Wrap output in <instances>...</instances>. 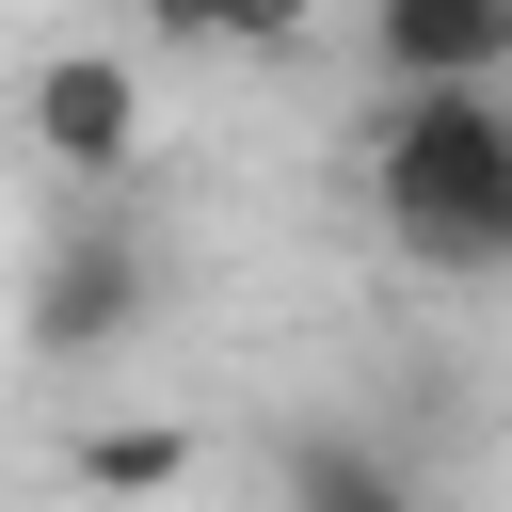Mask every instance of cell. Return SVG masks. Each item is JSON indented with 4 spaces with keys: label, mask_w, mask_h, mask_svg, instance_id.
Segmentation results:
<instances>
[{
    "label": "cell",
    "mask_w": 512,
    "mask_h": 512,
    "mask_svg": "<svg viewBox=\"0 0 512 512\" xmlns=\"http://www.w3.org/2000/svg\"><path fill=\"white\" fill-rule=\"evenodd\" d=\"M272 512H432V480H416V448H384L368 416H304V432L272 448Z\"/></svg>",
    "instance_id": "obj_5"
},
{
    "label": "cell",
    "mask_w": 512,
    "mask_h": 512,
    "mask_svg": "<svg viewBox=\"0 0 512 512\" xmlns=\"http://www.w3.org/2000/svg\"><path fill=\"white\" fill-rule=\"evenodd\" d=\"M16 128H32V160L80 208H128V176H144V64L128 48H48L32 96H16Z\"/></svg>",
    "instance_id": "obj_3"
},
{
    "label": "cell",
    "mask_w": 512,
    "mask_h": 512,
    "mask_svg": "<svg viewBox=\"0 0 512 512\" xmlns=\"http://www.w3.org/2000/svg\"><path fill=\"white\" fill-rule=\"evenodd\" d=\"M128 16H144L160 48H208V0H128Z\"/></svg>",
    "instance_id": "obj_8"
},
{
    "label": "cell",
    "mask_w": 512,
    "mask_h": 512,
    "mask_svg": "<svg viewBox=\"0 0 512 512\" xmlns=\"http://www.w3.org/2000/svg\"><path fill=\"white\" fill-rule=\"evenodd\" d=\"M368 224L448 288L512 272V80L496 96H368Z\"/></svg>",
    "instance_id": "obj_1"
},
{
    "label": "cell",
    "mask_w": 512,
    "mask_h": 512,
    "mask_svg": "<svg viewBox=\"0 0 512 512\" xmlns=\"http://www.w3.org/2000/svg\"><path fill=\"white\" fill-rule=\"evenodd\" d=\"M304 32H320V0H208V48H256V64H272V48H304Z\"/></svg>",
    "instance_id": "obj_7"
},
{
    "label": "cell",
    "mask_w": 512,
    "mask_h": 512,
    "mask_svg": "<svg viewBox=\"0 0 512 512\" xmlns=\"http://www.w3.org/2000/svg\"><path fill=\"white\" fill-rule=\"evenodd\" d=\"M368 96H496L512 80V0H368Z\"/></svg>",
    "instance_id": "obj_4"
},
{
    "label": "cell",
    "mask_w": 512,
    "mask_h": 512,
    "mask_svg": "<svg viewBox=\"0 0 512 512\" xmlns=\"http://www.w3.org/2000/svg\"><path fill=\"white\" fill-rule=\"evenodd\" d=\"M64 464H80V496H176V480H192V432H160V416H96Z\"/></svg>",
    "instance_id": "obj_6"
},
{
    "label": "cell",
    "mask_w": 512,
    "mask_h": 512,
    "mask_svg": "<svg viewBox=\"0 0 512 512\" xmlns=\"http://www.w3.org/2000/svg\"><path fill=\"white\" fill-rule=\"evenodd\" d=\"M144 320H160V240H144V208H64V224L32 240L16 336H32L48 368H112Z\"/></svg>",
    "instance_id": "obj_2"
}]
</instances>
